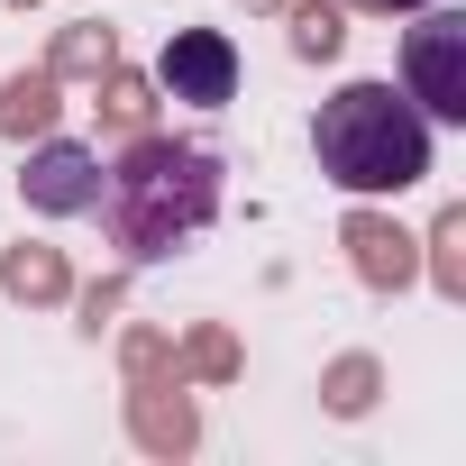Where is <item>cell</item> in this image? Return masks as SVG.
Returning <instances> with one entry per match:
<instances>
[{
	"mask_svg": "<svg viewBox=\"0 0 466 466\" xmlns=\"http://www.w3.org/2000/svg\"><path fill=\"white\" fill-rule=\"evenodd\" d=\"M156 83L192 110H219V101H238V46L219 28H174L165 56H156Z\"/></svg>",
	"mask_w": 466,
	"mask_h": 466,
	"instance_id": "277c9868",
	"label": "cell"
},
{
	"mask_svg": "<svg viewBox=\"0 0 466 466\" xmlns=\"http://www.w3.org/2000/svg\"><path fill=\"white\" fill-rule=\"evenodd\" d=\"M19 192H28V210L74 219V210H92V201H101V156H92V147H74V137H46V147L28 156Z\"/></svg>",
	"mask_w": 466,
	"mask_h": 466,
	"instance_id": "5b68a950",
	"label": "cell"
},
{
	"mask_svg": "<svg viewBox=\"0 0 466 466\" xmlns=\"http://www.w3.org/2000/svg\"><path fill=\"white\" fill-rule=\"evenodd\" d=\"M402 92L430 128H466V10H420L402 28Z\"/></svg>",
	"mask_w": 466,
	"mask_h": 466,
	"instance_id": "3957f363",
	"label": "cell"
},
{
	"mask_svg": "<svg viewBox=\"0 0 466 466\" xmlns=\"http://www.w3.org/2000/svg\"><path fill=\"white\" fill-rule=\"evenodd\" d=\"M92 210L110 219L128 266H156V257H174L183 238H201L219 219V156L192 147V137H137L119 165H101Z\"/></svg>",
	"mask_w": 466,
	"mask_h": 466,
	"instance_id": "6da1fadb",
	"label": "cell"
},
{
	"mask_svg": "<svg viewBox=\"0 0 466 466\" xmlns=\"http://www.w3.org/2000/svg\"><path fill=\"white\" fill-rule=\"evenodd\" d=\"M430 137H439V128L420 119V101L393 92V83H339V92L320 101V119H311L320 174H329L339 192H357V201L411 192V183L430 174Z\"/></svg>",
	"mask_w": 466,
	"mask_h": 466,
	"instance_id": "7a4b0ae2",
	"label": "cell"
}]
</instances>
